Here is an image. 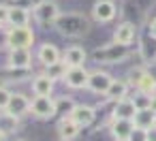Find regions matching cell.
<instances>
[{"label": "cell", "instance_id": "6da1fadb", "mask_svg": "<svg viewBox=\"0 0 156 141\" xmlns=\"http://www.w3.org/2000/svg\"><path fill=\"white\" fill-rule=\"evenodd\" d=\"M54 28L62 37H83L90 32V19L83 13H60Z\"/></svg>", "mask_w": 156, "mask_h": 141}, {"label": "cell", "instance_id": "7a4b0ae2", "mask_svg": "<svg viewBox=\"0 0 156 141\" xmlns=\"http://www.w3.org/2000/svg\"><path fill=\"white\" fill-rule=\"evenodd\" d=\"M128 47L126 45H120V43H109V45H103V47H96L92 51V58L101 64H118V62H124L128 58Z\"/></svg>", "mask_w": 156, "mask_h": 141}, {"label": "cell", "instance_id": "3957f363", "mask_svg": "<svg viewBox=\"0 0 156 141\" xmlns=\"http://www.w3.org/2000/svg\"><path fill=\"white\" fill-rule=\"evenodd\" d=\"M9 49H30L34 45V30L30 26H9Z\"/></svg>", "mask_w": 156, "mask_h": 141}, {"label": "cell", "instance_id": "277c9868", "mask_svg": "<svg viewBox=\"0 0 156 141\" xmlns=\"http://www.w3.org/2000/svg\"><path fill=\"white\" fill-rule=\"evenodd\" d=\"M58 17H60V9H58V5L54 2V0H41V2L34 7V19L43 28L54 26Z\"/></svg>", "mask_w": 156, "mask_h": 141}, {"label": "cell", "instance_id": "5b68a950", "mask_svg": "<svg viewBox=\"0 0 156 141\" xmlns=\"http://www.w3.org/2000/svg\"><path fill=\"white\" fill-rule=\"evenodd\" d=\"M30 113L39 120H51L58 113L56 100L51 96H34L30 100Z\"/></svg>", "mask_w": 156, "mask_h": 141}, {"label": "cell", "instance_id": "8992f818", "mask_svg": "<svg viewBox=\"0 0 156 141\" xmlns=\"http://www.w3.org/2000/svg\"><path fill=\"white\" fill-rule=\"evenodd\" d=\"M115 15H118V7L113 0H96L92 7V17L98 24H109L115 19Z\"/></svg>", "mask_w": 156, "mask_h": 141}, {"label": "cell", "instance_id": "52a82bcc", "mask_svg": "<svg viewBox=\"0 0 156 141\" xmlns=\"http://www.w3.org/2000/svg\"><path fill=\"white\" fill-rule=\"evenodd\" d=\"M111 81H113V77L107 71H92L90 79H88V90L92 94H107Z\"/></svg>", "mask_w": 156, "mask_h": 141}, {"label": "cell", "instance_id": "ba28073f", "mask_svg": "<svg viewBox=\"0 0 156 141\" xmlns=\"http://www.w3.org/2000/svg\"><path fill=\"white\" fill-rule=\"evenodd\" d=\"M69 118L79 126V128H86L90 124H94L96 120V109L92 105H75V109L69 113Z\"/></svg>", "mask_w": 156, "mask_h": 141}, {"label": "cell", "instance_id": "9c48e42d", "mask_svg": "<svg viewBox=\"0 0 156 141\" xmlns=\"http://www.w3.org/2000/svg\"><path fill=\"white\" fill-rule=\"evenodd\" d=\"M88 79H90V73L83 66H73L66 71V77L62 81L71 90H81V88H88Z\"/></svg>", "mask_w": 156, "mask_h": 141}, {"label": "cell", "instance_id": "30bf717a", "mask_svg": "<svg viewBox=\"0 0 156 141\" xmlns=\"http://www.w3.org/2000/svg\"><path fill=\"white\" fill-rule=\"evenodd\" d=\"M135 37H137V26L133 22H122V24H118V28L113 32V43L130 47L133 41H135Z\"/></svg>", "mask_w": 156, "mask_h": 141}, {"label": "cell", "instance_id": "8fae6325", "mask_svg": "<svg viewBox=\"0 0 156 141\" xmlns=\"http://www.w3.org/2000/svg\"><path fill=\"white\" fill-rule=\"evenodd\" d=\"M86 58H88V51H86L81 45H71V47H66L64 54H62V62H64L69 69H73V66H83Z\"/></svg>", "mask_w": 156, "mask_h": 141}, {"label": "cell", "instance_id": "7c38bea8", "mask_svg": "<svg viewBox=\"0 0 156 141\" xmlns=\"http://www.w3.org/2000/svg\"><path fill=\"white\" fill-rule=\"evenodd\" d=\"M7 66H11V69H30L32 66V51L30 49H11Z\"/></svg>", "mask_w": 156, "mask_h": 141}, {"label": "cell", "instance_id": "4fadbf2b", "mask_svg": "<svg viewBox=\"0 0 156 141\" xmlns=\"http://www.w3.org/2000/svg\"><path fill=\"white\" fill-rule=\"evenodd\" d=\"M5 111H9V113L22 118L24 113L30 111V98L24 96V94H20V92H11V98H9V105H7Z\"/></svg>", "mask_w": 156, "mask_h": 141}, {"label": "cell", "instance_id": "5bb4252c", "mask_svg": "<svg viewBox=\"0 0 156 141\" xmlns=\"http://www.w3.org/2000/svg\"><path fill=\"white\" fill-rule=\"evenodd\" d=\"M37 58H39V62H41L43 66H51V64H56V62L62 60V54H60V49H58L56 45L43 43V45L39 47V51H37Z\"/></svg>", "mask_w": 156, "mask_h": 141}, {"label": "cell", "instance_id": "9a60e30c", "mask_svg": "<svg viewBox=\"0 0 156 141\" xmlns=\"http://www.w3.org/2000/svg\"><path fill=\"white\" fill-rule=\"evenodd\" d=\"M32 92L34 96H51L54 92V79L45 73H39L34 79H32Z\"/></svg>", "mask_w": 156, "mask_h": 141}, {"label": "cell", "instance_id": "2e32d148", "mask_svg": "<svg viewBox=\"0 0 156 141\" xmlns=\"http://www.w3.org/2000/svg\"><path fill=\"white\" fill-rule=\"evenodd\" d=\"M137 113V107L130 98H124V100H118L113 105V120H133Z\"/></svg>", "mask_w": 156, "mask_h": 141}, {"label": "cell", "instance_id": "e0dca14e", "mask_svg": "<svg viewBox=\"0 0 156 141\" xmlns=\"http://www.w3.org/2000/svg\"><path fill=\"white\" fill-rule=\"evenodd\" d=\"M105 96H107L109 100H113V103L128 98V81H124V79H113Z\"/></svg>", "mask_w": 156, "mask_h": 141}, {"label": "cell", "instance_id": "ac0fdd59", "mask_svg": "<svg viewBox=\"0 0 156 141\" xmlns=\"http://www.w3.org/2000/svg\"><path fill=\"white\" fill-rule=\"evenodd\" d=\"M133 130H135L133 120H113V124H111V135L115 141L118 139H130Z\"/></svg>", "mask_w": 156, "mask_h": 141}, {"label": "cell", "instance_id": "d6986e66", "mask_svg": "<svg viewBox=\"0 0 156 141\" xmlns=\"http://www.w3.org/2000/svg\"><path fill=\"white\" fill-rule=\"evenodd\" d=\"M58 135H60V141H73L79 135V126L69 115H64L60 120V124H58Z\"/></svg>", "mask_w": 156, "mask_h": 141}, {"label": "cell", "instance_id": "ffe728a7", "mask_svg": "<svg viewBox=\"0 0 156 141\" xmlns=\"http://www.w3.org/2000/svg\"><path fill=\"white\" fill-rule=\"evenodd\" d=\"M30 11L24 7H9V26H28Z\"/></svg>", "mask_w": 156, "mask_h": 141}, {"label": "cell", "instance_id": "44dd1931", "mask_svg": "<svg viewBox=\"0 0 156 141\" xmlns=\"http://www.w3.org/2000/svg\"><path fill=\"white\" fill-rule=\"evenodd\" d=\"M20 128V118L9 113V111H0V132L2 135H11Z\"/></svg>", "mask_w": 156, "mask_h": 141}, {"label": "cell", "instance_id": "7402d4cb", "mask_svg": "<svg viewBox=\"0 0 156 141\" xmlns=\"http://www.w3.org/2000/svg\"><path fill=\"white\" fill-rule=\"evenodd\" d=\"M133 122H135V126L147 130L152 124H156V111H154V109H137Z\"/></svg>", "mask_w": 156, "mask_h": 141}, {"label": "cell", "instance_id": "603a6c76", "mask_svg": "<svg viewBox=\"0 0 156 141\" xmlns=\"http://www.w3.org/2000/svg\"><path fill=\"white\" fill-rule=\"evenodd\" d=\"M135 88H137V92H143V94L154 96V94H156V77L150 75V73H145V75L141 77V81H139Z\"/></svg>", "mask_w": 156, "mask_h": 141}, {"label": "cell", "instance_id": "cb8c5ba5", "mask_svg": "<svg viewBox=\"0 0 156 141\" xmlns=\"http://www.w3.org/2000/svg\"><path fill=\"white\" fill-rule=\"evenodd\" d=\"M66 71H69V66L60 60V62H56V64H51V66H45V75H49L54 81L56 79H64L66 77Z\"/></svg>", "mask_w": 156, "mask_h": 141}, {"label": "cell", "instance_id": "d4e9b609", "mask_svg": "<svg viewBox=\"0 0 156 141\" xmlns=\"http://www.w3.org/2000/svg\"><path fill=\"white\" fill-rule=\"evenodd\" d=\"M26 75H28V69H11V66H7L2 71V79H7V81H22Z\"/></svg>", "mask_w": 156, "mask_h": 141}, {"label": "cell", "instance_id": "484cf974", "mask_svg": "<svg viewBox=\"0 0 156 141\" xmlns=\"http://www.w3.org/2000/svg\"><path fill=\"white\" fill-rule=\"evenodd\" d=\"M135 103L137 109H152V103H154V96L150 94H143V92H135V96L130 98Z\"/></svg>", "mask_w": 156, "mask_h": 141}, {"label": "cell", "instance_id": "4316f807", "mask_svg": "<svg viewBox=\"0 0 156 141\" xmlns=\"http://www.w3.org/2000/svg\"><path fill=\"white\" fill-rule=\"evenodd\" d=\"M75 105H77V103H75L71 96H62V98H58V100H56L58 113H66V115H69V113L75 109Z\"/></svg>", "mask_w": 156, "mask_h": 141}, {"label": "cell", "instance_id": "83f0119b", "mask_svg": "<svg viewBox=\"0 0 156 141\" xmlns=\"http://www.w3.org/2000/svg\"><path fill=\"white\" fill-rule=\"evenodd\" d=\"M145 73H147V71H145V69H141V66H137V69H130V73H128V81H130L133 86H137Z\"/></svg>", "mask_w": 156, "mask_h": 141}, {"label": "cell", "instance_id": "f1b7e54d", "mask_svg": "<svg viewBox=\"0 0 156 141\" xmlns=\"http://www.w3.org/2000/svg\"><path fill=\"white\" fill-rule=\"evenodd\" d=\"M9 98H11V92H9L5 86H0V111H5V109H7Z\"/></svg>", "mask_w": 156, "mask_h": 141}, {"label": "cell", "instance_id": "f546056e", "mask_svg": "<svg viewBox=\"0 0 156 141\" xmlns=\"http://www.w3.org/2000/svg\"><path fill=\"white\" fill-rule=\"evenodd\" d=\"M9 26V7L0 2V28H7Z\"/></svg>", "mask_w": 156, "mask_h": 141}, {"label": "cell", "instance_id": "4dcf8cb0", "mask_svg": "<svg viewBox=\"0 0 156 141\" xmlns=\"http://www.w3.org/2000/svg\"><path fill=\"white\" fill-rule=\"evenodd\" d=\"M130 141H147V132H145V128L135 126V130H133V135H130Z\"/></svg>", "mask_w": 156, "mask_h": 141}, {"label": "cell", "instance_id": "1f68e13d", "mask_svg": "<svg viewBox=\"0 0 156 141\" xmlns=\"http://www.w3.org/2000/svg\"><path fill=\"white\" fill-rule=\"evenodd\" d=\"M5 47H9V39H7L5 28H0V49H5Z\"/></svg>", "mask_w": 156, "mask_h": 141}, {"label": "cell", "instance_id": "d6a6232c", "mask_svg": "<svg viewBox=\"0 0 156 141\" xmlns=\"http://www.w3.org/2000/svg\"><path fill=\"white\" fill-rule=\"evenodd\" d=\"M145 132H147V141H156V124H152Z\"/></svg>", "mask_w": 156, "mask_h": 141}, {"label": "cell", "instance_id": "836d02e7", "mask_svg": "<svg viewBox=\"0 0 156 141\" xmlns=\"http://www.w3.org/2000/svg\"><path fill=\"white\" fill-rule=\"evenodd\" d=\"M147 34H150L152 39H156V17L150 22V26H147Z\"/></svg>", "mask_w": 156, "mask_h": 141}, {"label": "cell", "instance_id": "e575fe53", "mask_svg": "<svg viewBox=\"0 0 156 141\" xmlns=\"http://www.w3.org/2000/svg\"><path fill=\"white\" fill-rule=\"evenodd\" d=\"M5 137H7V135H2V132H0V141H5Z\"/></svg>", "mask_w": 156, "mask_h": 141}, {"label": "cell", "instance_id": "d590c367", "mask_svg": "<svg viewBox=\"0 0 156 141\" xmlns=\"http://www.w3.org/2000/svg\"><path fill=\"white\" fill-rule=\"evenodd\" d=\"M118 141H130V139H118Z\"/></svg>", "mask_w": 156, "mask_h": 141}, {"label": "cell", "instance_id": "8d00e7d4", "mask_svg": "<svg viewBox=\"0 0 156 141\" xmlns=\"http://www.w3.org/2000/svg\"><path fill=\"white\" fill-rule=\"evenodd\" d=\"M20 141H26V139H20Z\"/></svg>", "mask_w": 156, "mask_h": 141}, {"label": "cell", "instance_id": "74e56055", "mask_svg": "<svg viewBox=\"0 0 156 141\" xmlns=\"http://www.w3.org/2000/svg\"><path fill=\"white\" fill-rule=\"evenodd\" d=\"M154 98H156V94H154Z\"/></svg>", "mask_w": 156, "mask_h": 141}]
</instances>
